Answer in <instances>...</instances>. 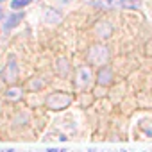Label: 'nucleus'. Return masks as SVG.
<instances>
[{
    "label": "nucleus",
    "mask_w": 152,
    "mask_h": 152,
    "mask_svg": "<svg viewBox=\"0 0 152 152\" xmlns=\"http://www.w3.org/2000/svg\"><path fill=\"white\" fill-rule=\"evenodd\" d=\"M88 4L102 9V11H109V9H138L140 7V0H88Z\"/></svg>",
    "instance_id": "f257e3e1"
},
{
    "label": "nucleus",
    "mask_w": 152,
    "mask_h": 152,
    "mask_svg": "<svg viewBox=\"0 0 152 152\" xmlns=\"http://www.w3.org/2000/svg\"><path fill=\"white\" fill-rule=\"evenodd\" d=\"M88 63L91 64V66H106L107 63H109V59H111V52H109V48L106 47V45H102V43H95V45H91L90 47V50H88Z\"/></svg>",
    "instance_id": "f03ea898"
},
{
    "label": "nucleus",
    "mask_w": 152,
    "mask_h": 152,
    "mask_svg": "<svg viewBox=\"0 0 152 152\" xmlns=\"http://www.w3.org/2000/svg\"><path fill=\"white\" fill-rule=\"evenodd\" d=\"M72 102H73V97H72L70 93H64V91H54V93H50V95L47 97V100H45V104H47V107H48L50 111H63V109H66Z\"/></svg>",
    "instance_id": "7ed1b4c3"
},
{
    "label": "nucleus",
    "mask_w": 152,
    "mask_h": 152,
    "mask_svg": "<svg viewBox=\"0 0 152 152\" xmlns=\"http://www.w3.org/2000/svg\"><path fill=\"white\" fill-rule=\"evenodd\" d=\"M93 83V70L88 64H83L75 70V88L77 90H86Z\"/></svg>",
    "instance_id": "20e7f679"
},
{
    "label": "nucleus",
    "mask_w": 152,
    "mask_h": 152,
    "mask_svg": "<svg viewBox=\"0 0 152 152\" xmlns=\"http://www.w3.org/2000/svg\"><path fill=\"white\" fill-rule=\"evenodd\" d=\"M2 79L4 83L7 84H15L16 79H18V63H16V57L15 56H9L4 70H2Z\"/></svg>",
    "instance_id": "39448f33"
},
{
    "label": "nucleus",
    "mask_w": 152,
    "mask_h": 152,
    "mask_svg": "<svg viewBox=\"0 0 152 152\" xmlns=\"http://www.w3.org/2000/svg\"><path fill=\"white\" fill-rule=\"evenodd\" d=\"M113 79H115V75H113V70L106 64V66H100L97 70V84L102 86V88H107L113 84Z\"/></svg>",
    "instance_id": "423d86ee"
},
{
    "label": "nucleus",
    "mask_w": 152,
    "mask_h": 152,
    "mask_svg": "<svg viewBox=\"0 0 152 152\" xmlns=\"http://www.w3.org/2000/svg\"><path fill=\"white\" fill-rule=\"evenodd\" d=\"M23 16H25V15H23V13H18V11H16V13H11L9 16H6V20H4V27H2V29H4L6 32H9L11 29H15V27L23 20Z\"/></svg>",
    "instance_id": "0eeeda50"
},
{
    "label": "nucleus",
    "mask_w": 152,
    "mask_h": 152,
    "mask_svg": "<svg viewBox=\"0 0 152 152\" xmlns=\"http://www.w3.org/2000/svg\"><path fill=\"white\" fill-rule=\"evenodd\" d=\"M56 72L61 75V77H66V75L70 73V61L66 57H59L56 61Z\"/></svg>",
    "instance_id": "6e6552de"
},
{
    "label": "nucleus",
    "mask_w": 152,
    "mask_h": 152,
    "mask_svg": "<svg viewBox=\"0 0 152 152\" xmlns=\"http://www.w3.org/2000/svg\"><path fill=\"white\" fill-rule=\"evenodd\" d=\"M22 97H23V88H22V86H9L7 91H6V99H7V100L16 102V100H20Z\"/></svg>",
    "instance_id": "1a4fd4ad"
},
{
    "label": "nucleus",
    "mask_w": 152,
    "mask_h": 152,
    "mask_svg": "<svg viewBox=\"0 0 152 152\" xmlns=\"http://www.w3.org/2000/svg\"><path fill=\"white\" fill-rule=\"evenodd\" d=\"M61 20H63V15L56 9H48L45 13V22L47 23H61Z\"/></svg>",
    "instance_id": "9d476101"
},
{
    "label": "nucleus",
    "mask_w": 152,
    "mask_h": 152,
    "mask_svg": "<svg viewBox=\"0 0 152 152\" xmlns=\"http://www.w3.org/2000/svg\"><path fill=\"white\" fill-rule=\"evenodd\" d=\"M31 2H32V0H11L9 7H11V9H15V11H18V9H23V7H27Z\"/></svg>",
    "instance_id": "9b49d317"
},
{
    "label": "nucleus",
    "mask_w": 152,
    "mask_h": 152,
    "mask_svg": "<svg viewBox=\"0 0 152 152\" xmlns=\"http://www.w3.org/2000/svg\"><path fill=\"white\" fill-rule=\"evenodd\" d=\"M29 86H31L32 90H41V88L45 86V83H43V79H32Z\"/></svg>",
    "instance_id": "f8f14e48"
},
{
    "label": "nucleus",
    "mask_w": 152,
    "mask_h": 152,
    "mask_svg": "<svg viewBox=\"0 0 152 152\" xmlns=\"http://www.w3.org/2000/svg\"><path fill=\"white\" fill-rule=\"evenodd\" d=\"M47 152H59L57 148H47Z\"/></svg>",
    "instance_id": "ddd939ff"
},
{
    "label": "nucleus",
    "mask_w": 152,
    "mask_h": 152,
    "mask_svg": "<svg viewBox=\"0 0 152 152\" xmlns=\"http://www.w3.org/2000/svg\"><path fill=\"white\" fill-rule=\"evenodd\" d=\"M4 152H15V148H7V150H4Z\"/></svg>",
    "instance_id": "4468645a"
},
{
    "label": "nucleus",
    "mask_w": 152,
    "mask_h": 152,
    "mask_svg": "<svg viewBox=\"0 0 152 152\" xmlns=\"http://www.w3.org/2000/svg\"><path fill=\"white\" fill-rule=\"evenodd\" d=\"M0 15H2V9H0Z\"/></svg>",
    "instance_id": "2eb2a0df"
},
{
    "label": "nucleus",
    "mask_w": 152,
    "mask_h": 152,
    "mask_svg": "<svg viewBox=\"0 0 152 152\" xmlns=\"http://www.w3.org/2000/svg\"><path fill=\"white\" fill-rule=\"evenodd\" d=\"M120 152H125V150H120Z\"/></svg>",
    "instance_id": "dca6fc26"
},
{
    "label": "nucleus",
    "mask_w": 152,
    "mask_h": 152,
    "mask_svg": "<svg viewBox=\"0 0 152 152\" xmlns=\"http://www.w3.org/2000/svg\"><path fill=\"white\" fill-rule=\"evenodd\" d=\"M0 2H4V0H0Z\"/></svg>",
    "instance_id": "f3484780"
}]
</instances>
